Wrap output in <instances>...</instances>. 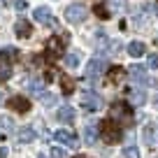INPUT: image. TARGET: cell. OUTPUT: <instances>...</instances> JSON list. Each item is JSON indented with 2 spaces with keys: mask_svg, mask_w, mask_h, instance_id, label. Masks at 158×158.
Instances as JSON below:
<instances>
[{
  "mask_svg": "<svg viewBox=\"0 0 158 158\" xmlns=\"http://www.w3.org/2000/svg\"><path fill=\"white\" fill-rule=\"evenodd\" d=\"M56 118H58L60 123H74V109L70 105H63V107L56 112Z\"/></svg>",
  "mask_w": 158,
  "mask_h": 158,
  "instance_id": "8fae6325",
  "label": "cell"
},
{
  "mask_svg": "<svg viewBox=\"0 0 158 158\" xmlns=\"http://www.w3.org/2000/svg\"><path fill=\"white\" fill-rule=\"evenodd\" d=\"M33 19L37 21V23H42V26H54L56 23V19H54V14H51L49 7H35Z\"/></svg>",
  "mask_w": 158,
  "mask_h": 158,
  "instance_id": "30bf717a",
  "label": "cell"
},
{
  "mask_svg": "<svg viewBox=\"0 0 158 158\" xmlns=\"http://www.w3.org/2000/svg\"><path fill=\"white\" fill-rule=\"evenodd\" d=\"M7 107L19 112V114H28L30 112V100L26 98V95H14V98L7 100Z\"/></svg>",
  "mask_w": 158,
  "mask_h": 158,
  "instance_id": "9c48e42d",
  "label": "cell"
},
{
  "mask_svg": "<svg viewBox=\"0 0 158 158\" xmlns=\"http://www.w3.org/2000/svg\"><path fill=\"white\" fill-rule=\"evenodd\" d=\"M86 16H89V10H86V5H81V2H74V5H70L68 10H65V19H68L70 23H81Z\"/></svg>",
  "mask_w": 158,
  "mask_h": 158,
  "instance_id": "277c9868",
  "label": "cell"
},
{
  "mask_svg": "<svg viewBox=\"0 0 158 158\" xmlns=\"http://www.w3.org/2000/svg\"><path fill=\"white\" fill-rule=\"evenodd\" d=\"M16 49L14 47H5V49H0V63L2 65H14L16 63Z\"/></svg>",
  "mask_w": 158,
  "mask_h": 158,
  "instance_id": "7c38bea8",
  "label": "cell"
},
{
  "mask_svg": "<svg viewBox=\"0 0 158 158\" xmlns=\"http://www.w3.org/2000/svg\"><path fill=\"white\" fill-rule=\"evenodd\" d=\"M30 30H33V26H30L28 19H19V21H16V26H14L16 37H30Z\"/></svg>",
  "mask_w": 158,
  "mask_h": 158,
  "instance_id": "4fadbf2b",
  "label": "cell"
},
{
  "mask_svg": "<svg viewBox=\"0 0 158 158\" xmlns=\"http://www.w3.org/2000/svg\"><path fill=\"white\" fill-rule=\"evenodd\" d=\"M144 142H147L149 147H153V144L158 142V126L156 123H149L147 128H144Z\"/></svg>",
  "mask_w": 158,
  "mask_h": 158,
  "instance_id": "2e32d148",
  "label": "cell"
},
{
  "mask_svg": "<svg viewBox=\"0 0 158 158\" xmlns=\"http://www.w3.org/2000/svg\"><path fill=\"white\" fill-rule=\"evenodd\" d=\"M33 139H35V130L30 128V126H23V128L16 130V142L28 144V142H33Z\"/></svg>",
  "mask_w": 158,
  "mask_h": 158,
  "instance_id": "5bb4252c",
  "label": "cell"
},
{
  "mask_svg": "<svg viewBox=\"0 0 158 158\" xmlns=\"http://www.w3.org/2000/svg\"><path fill=\"white\" fill-rule=\"evenodd\" d=\"M60 89H63V95H70L72 93V81L68 77H60Z\"/></svg>",
  "mask_w": 158,
  "mask_h": 158,
  "instance_id": "484cf974",
  "label": "cell"
},
{
  "mask_svg": "<svg viewBox=\"0 0 158 158\" xmlns=\"http://www.w3.org/2000/svg\"><path fill=\"white\" fill-rule=\"evenodd\" d=\"M149 68H151V70H158V56H156V54L149 56Z\"/></svg>",
  "mask_w": 158,
  "mask_h": 158,
  "instance_id": "f1b7e54d",
  "label": "cell"
},
{
  "mask_svg": "<svg viewBox=\"0 0 158 158\" xmlns=\"http://www.w3.org/2000/svg\"><path fill=\"white\" fill-rule=\"evenodd\" d=\"M14 7H16L19 12H23L26 7H28V2H26V0H14Z\"/></svg>",
  "mask_w": 158,
  "mask_h": 158,
  "instance_id": "f546056e",
  "label": "cell"
},
{
  "mask_svg": "<svg viewBox=\"0 0 158 158\" xmlns=\"http://www.w3.org/2000/svg\"><path fill=\"white\" fill-rule=\"evenodd\" d=\"M79 102H81V107H84L86 112H98V109L102 107V98H100L95 91H84L81 98H79Z\"/></svg>",
  "mask_w": 158,
  "mask_h": 158,
  "instance_id": "3957f363",
  "label": "cell"
},
{
  "mask_svg": "<svg viewBox=\"0 0 158 158\" xmlns=\"http://www.w3.org/2000/svg\"><path fill=\"white\" fill-rule=\"evenodd\" d=\"M98 126L95 123H89L84 128V139H86V144H95V139H98Z\"/></svg>",
  "mask_w": 158,
  "mask_h": 158,
  "instance_id": "e0dca14e",
  "label": "cell"
},
{
  "mask_svg": "<svg viewBox=\"0 0 158 158\" xmlns=\"http://www.w3.org/2000/svg\"><path fill=\"white\" fill-rule=\"evenodd\" d=\"M40 98H42V102H44V105H56V102H58V95H51V93H47V91H42Z\"/></svg>",
  "mask_w": 158,
  "mask_h": 158,
  "instance_id": "cb8c5ba5",
  "label": "cell"
},
{
  "mask_svg": "<svg viewBox=\"0 0 158 158\" xmlns=\"http://www.w3.org/2000/svg\"><path fill=\"white\" fill-rule=\"evenodd\" d=\"M105 70H107V60L105 58H91L89 65H86V79H89V81H95Z\"/></svg>",
  "mask_w": 158,
  "mask_h": 158,
  "instance_id": "8992f818",
  "label": "cell"
},
{
  "mask_svg": "<svg viewBox=\"0 0 158 158\" xmlns=\"http://www.w3.org/2000/svg\"><path fill=\"white\" fill-rule=\"evenodd\" d=\"M128 100H130V105L139 107V105L147 102V93H144L142 89H130V91H128Z\"/></svg>",
  "mask_w": 158,
  "mask_h": 158,
  "instance_id": "9a60e30c",
  "label": "cell"
},
{
  "mask_svg": "<svg viewBox=\"0 0 158 158\" xmlns=\"http://www.w3.org/2000/svg\"><path fill=\"white\" fill-rule=\"evenodd\" d=\"M51 158H65V151L60 147H54L51 149Z\"/></svg>",
  "mask_w": 158,
  "mask_h": 158,
  "instance_id": "83f0119b",
  "label": "cell"
},
{
  "mask_svg": "<svg viewBox=\"0 0 158 158\" xmlns=\"http://www.w3.org/2000/svg\"><path fill=\"white\" fill-rule=\"evenodd\" d=\"M126 158H139V149L137 147H133V144H130V147H126Z\"/></svg>",
  "mask_w": 158,
  "mask_h": 158,
  "instance_id": "4316f807",
  "label": "cell"
},
{
  "mask_svg": "<svg viewBox=\"0 0 158 158\" xmlns=\"http://www.w3.org/2000/svg\"><path fill=\"white\" fill-rule=\"evenodd\" d=\"M79 60H81V54H79V51H70V54H65V65H68L70 70L79 68Z\"/></svg>",
  "mask_w": 158,
  "mask_h": 158,
  "instance_id": "ac0fdd59",
  "label": "cell"
},
{
  "mask_svg": "<svg viewBox=\"0 0 158 158\" xmlns=\"http://www.w3.org/2000/svg\"><path fill=\"white\" fill-rule=\"evenodd\" d=\"M123 74H126V70L118 68V65L109 70V79H112V81H121V79H123Z\"/></svg>",
  "mask_w": 158,
  "mask_h": 158,
  "instance_id": "7402d4cb",
  "label": "cell"
},
{
  "mask_svg": "<svg viewBox=\"0 0 158 158\" xmlns=\"http://www.w3.org/2000/svg\"><path fill=\"white\" fill-rule=\"evenodd\" d=\"M0 128L5 130V133H12V130H16V128H14V121H12L10 116H0Z\"/></svg>",
  "mask_w": 158,
  "mask_h": 158,
  "instance_id": "44dd1931",
  "label": "cell"
},
{
  "mask_svg": "<svg viewBox=\"0 0 158 158\" xmlns=\"http://www.w3.org/2000/svg\"><path fill=\"white\" fill-rule=\"evenodd\" d=\"M128 74H130V79H133L135 84H139V86H151L153 84V79L147 74V68H144V65H130Z\"/></svg>",
  "mask_w": 158,
  "mask_h": 158,
  "instance_id": "5b68a950",
  "label": "cell"
},
{
  "mask_svg": "<svg viewBox=\"0 0 158 158\" xmlns=\"http://www.w3.org/2000/svg\"><path fill=\"white\" fill-rule=\"evenodd\" d=\"M12 77V65H2L0 63V81H7Z\"/></svg>",
  "mask_w": 158,
  "mask_h": 158,
  "instance_id": "d4e9b609",
  "label": "cell"
},
{
  "mask_svg": "<svg viewBox=\"0 0 158 158\" xmlns=\"http://www.w3.org/2000/svg\"><path fill=\"white\" fill-rule=\"evenodd\" d=\"M42 86H44V81H42V79H35V77H33V79H28V89L33 91V93H37V95H40V93H42Z\"/></svg>",
  "mask_w": 158,
  "mask_h": 158,
  "instance_id": "ffe728a7",
  "label": "cell"
},
{
  "mask_svg": "<svg viewBox=\"0 0 158 158\" xmlns=\"http://www.w3.org/2000/svg\"><path fill=\"white\" fill-rule=\"evenodd\" d=\"M72 158H89V156H72Z\"/></svg>",
  "mask_w": 158,
  "mask_h": 158,
  "instance_id": "d6a6232c",
  "label": "cell"
},
{
  "mask_svg": "<svg viewBox=\"0 0 158 158\" xmlns=\"http://www.w3.org/2000/svg\"><path fill=\"white\" fill-rule=\"evenodd\" d=\"M98 133L107 144H116V142L123 139V128H121V123H116L114 118H105L102 123L98 126Z\"/></svg>",
  "mask_w": 158,
  "mask_h": 158,
  "instance_id": "6da1fadb",
  "label": "cell"
},
{
  "mask_svg": "<svg viewBox=\"0 0 158 158\" xmlns=\"http://www.w3.org/2000/svg\"><path fill=\"white\" fill-rule=\"evenodd\" d=\"M65 42H68V35H60V37L51 40L49 44H47V54H44V56H47V60H56V58H60Z\"/></svg>",
  "mask_w": 158,
  "mask_h": 158,
  "instance_id": "52a82bcc",
  "label": "cell"
},
{
  "mask_svg": "<svg viewBox=\"0 0 158 158\" xmlns=\"http://www.w3.org/2000/svg\"><path fill=\"white\" fill-rule=\"evenodd\" d=\"M156 107H158V95H156Z\"/></svg>",
  "mask_w": 158,
  "mask_h": 158,
  "instance_id": "e575fe53",
  "label": "cell"
},
{
  "mask_svg": "<svg viewBox=\"0 0 158 158\" xmlns=\"http://www.w3.org/2000/svg\"><path fill=\"white\" fill-rule=\"evenodd\" d=\"M107 7L109 12H121L126 7V0H107Z\"/></svg>",
  "mask_w": 158,
  "mask_h": 158,
  "instance_id": "603a6c76",
  "label": "cell"
},
{
  "mask_svg": "<svg viewBox=\"0 0 158 158\" xmlns=\"http://www.w3.org/2000/svg\"><path fill=\"white\" fill-rule=\"evenodd\" d=\"M37 158H47V156H44V153H40V156H37Z\"/></svg>",
  "mask_w": 158,
  "mask_h": 158,
  "instance_id": "836d02e7",
  "label": "cell"
},
{
  "mask_svg": "<svg viewBox=\"0 0 158 158\" xmlns=\"http://www.w3.org/2000/svg\"><path fill=\"white\" fill-rule=\"evenodd\" d=\"M128 54L130 56H144V54H147L144 42H130V44H128Z\"/></svg>",
  "mask_w": 158,
  "mask_h": 158,
  "instance_id": "d6986e66",
  "label": "cell"
},
{
  "mask_svg": "<svg viewBox=\"0 0 158 158\" xmlns=\"http://www.w3.org/2000/svg\"><path fill=\"white\" fill-rule=\"evenodd\" d=\"M0 158H7V149L5 147H0Z\"/></svg>",
  "mask_w": 158,
  "mask_h": 158,
  "instance_id": "1f68e13d",
  "label": "cell"
},
{
  "mask_svg": "<svg viewBox=\"0 0 158 158\" xmlns=\"http://www.w3.org/2000/svg\"><path fill=\"white\" fill-rule=\"evenodd\" d=\"M95 14H100V16H109V12L105 10L102 5H95Z\"/></svg>",
  "mask_w": 158,
  "mask_h": 158,
  "instance_id": "4dcf8cb0",
  "label": "cell"
},
{
  "mask_svg": "<svg viewBox=\"0 0 158 158\" xmlns=\"http://www.w3.org/2000/svg\"><path fill=\"white\" fill-rule=\"evenodd\" d=\"M54 139H56V142H60V144H65V147H70V149H77V144H79L74 130H56Z\"/></svg>",
  "mask_w": 158,
  "mask_h": 158,
  "instance_id": "ba28073f",
  "label": "cell"
},
{
  "mask_svg": "<svg viewBox=\"0 0 158 158\" xmlns=\"http://www.w3.org/2000/svg\"><path fill=\"white\" fill-rule=\"evenodd\" d=\"M114 121H121V123H133V112H130V105L128 102H114L112 105V116Z\"/></svg>",
  "mask_w": 158,
  "mask_h": 158,
  "instance_id": "7a4b0ae2",
  "label": "cell"
}]
</instances>
